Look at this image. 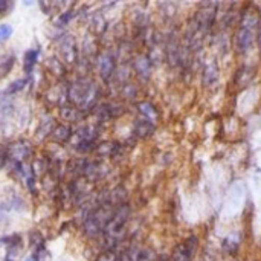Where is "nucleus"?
Segmentation results:
<instances>
[{
	"label": "nucleus",
	"instance_id": "nucleus-1",
	"mask_svg": "<svg viewBox=\"0 0 261 261\" xmlns=\"http://www.w3.org/2000/svg\"><path fill=\"white\" fill-rule=\"evenodd\" d=\"M98 95L99 90L95 83L86 78H78L67 87V98L80 112L92 110L98 102Z\"/></svg>",
	"mask_w": 261,
	"mask_h": 261
},
{
	"label": "nucleus",
	"instance_id": "nucleus-2",
	"mask_svg": "<svg viewBox=\"0 0 261 261\" xmlns=\"http://www.w3.org/2000/svg\"><path fill=\"white\" fill-rule=\"evenodd\" d=\"M258 24H260L258 11L254 6L246 8L243 11V14H242L240 26L237 29V37H236L237 49L242 54H246L248 50H251V47L254 44V40L257 37Z\"/></svg>",
	"mask_w": 261,
	"mask_h": 261
},
{
	"label": "nucleus",
	"instance_id": "nucleus-3",
	"mask_svg": "<svg viewBox=\"0 0 261 261\" xmlns=\"http://www.w3.org/2000/svg\"><path fill=\"white\" fill-rule=\"evenodd\" d=\"M128 217H130V206L128 205H119L113 216L110 217V220L107 222L106 228H104V236L107 239V242H112V243H116L119 240V237L122 236V231L128 222Z\"/></svg>",
	"mask_w": 261,
	"mask_h": 261
},
{
	"label": "nucleus",
	"instance_id": "nucleus-4",
	"mask_svg": "<svg viewBox=\"0 0 261 261\" xmlns=\"http://www.w3.org/2000/svg\"><path fill=\"white\" fill-rule=\"evenodd\" d=\"M96 66H98V73H99L101 80L104 83H109L116 70L115 57L110 52H99L96 57Z\"/></svg>",
	"mask_w": 261,
	"mask_h": 261
},
{
	"label": "nucleus",
	"instance_id": "nucleus-5",
	"mask_svg": "<svg viewBox=\"0 0 261 261\" xmlns=\"http://www.w3.org/2000/svg\"><path fill=\"white\" fill-rule=\"evenodd\" d=\"M6 151H8V159H11L14 165H18V164H24V161L29 159L32 153V147L26 141H17L11 144L6 148Z\"/></svg>",
	"mask_w": 261,
	"mask_h": 261
},
{
	"label": "nucleus",
	"instance_id": "nucleus-6",
	"mask_svg": "<svg viewBox=\"0 0 261 261\" xmlns=\"http://www.w3.org/2000/svg\"><path fill=\"white\" fill-rule=\"evenodd\" d=\"M58 54L63 58V61H66L67 64H75L76 63V44H75V38L69 34L63 35L58 40Z\"/></svg>",
	"mask_w": 261,
	"mask_h": 261
},
{
	"label": "nucleus",
	"instance_id": "nucleus-7",
	"mask_svg": "<svg viewBox=\"0 0 261 261\" xmlns=\"http://www.w3.org/2000/svg\"><path fill=\"white\" fill-rule=\"evenodd\" d=\"M194 251H196V239H188L187 242L176 246L171 255V261H191Z\"/></svg>",
	"mask_w": 261,
	"mask_h": 261
},
{
	"label": "nucleus",
	"instance_id": "nucleus-8",
	"mask_svg": "<svg viewBox=\"0 0 261 261\" xmlns=\"http://www.w3.org/2000/svg\"><path fill=\"white\" fill-rule=\"evenodd\" d=\"M133 67H135L136 73L144 80H147L150 76V73H151V61H150V58L147 55L136 57L135 61H133Z\"/></svg>",
	"mask_w": 261,
	"mask_h": 261
},
{
	"label": "nucleus",
	"instance_id": "nucleus-9",
	"mask_svg": "<svg viewBox=\"0 0 261 261\" xmlns=\"http://www.w3.org/2000/svg\"><path fill=\"white\" fill-rule=\"evenodd\" d=\"M50 136H52V139H54L55 142L64 144V142H67V141L72 138V130H70V127L64 125V124H60V125H57V127L50 132Z\"/></svg>",
	"mask_w": 261,
	"mask_h": 261
},
{
	"label": "nucleus",
	"instance_id": "nucleus-10",
	"mask_svg": "<svg viewBox=\"0 0 261 261\" xmlns=\"http://www.w3.org/2000/svg\"><path fill=\"white\" fill-rule=\"evenodd\" d=\"M154 132V122L147 119H139L135 124V135L138 138H148Z\"/></svg>",
	"mask_w": 261,
	"mask_h": 261
},
{
	"label": "nucleus",
	"instance_id": "nucleus-11",
	"mask_svg": "<svg viewBox=\"0 0 261 261\" xmlns=\"http://www.w3.org/2000/svg\"><path fill=\"white\" fill-rule=\"evenodd\" d=\"M60 115H61V118H63L64 121H67V122H76V121L81 118V112H80L75 106H72V104L61 106V107H60Z\"/></svg>",
	"mask_w": 261,
	"mask_h": 261
},
{
	"label": "nucleus",
	"instance_id": "nucleus-12",
	"mask_svg": "<svg viewBox=\"0 0 261 261\" xmlns=\"http://www.w3.org/2000/svg\"><path fill=\"white\" fill-rule=\"evenodd\" d=\"M38 55H40V49H29V50L24 52V55H23V67H24L26 73L32 72L34 66L37 64Z\"/></svg>",
	"mask_w": 261,
	"mask_h": 261
},
{
	"label": "nucleus",
	"instance_id": "nucleus-13",
	"mask_svg": "<svg viewBox=\"0 0 261 261\" xmlns=\"http://www.w3.org/2000/svg\"><path fill=\"white\" fill-rule=\"evenodd\" d=\"M138 109H139L141 115H142L147 121L154 122V121L158 119V112H156V109L153 107V104H150V102H139V104H138Z\"/></svg>",
	"mask_w": 261,
	"mask_h": 261
},
{
	"label": "nucleus",
	"instance_id": "nucleus-14",
	"mask_svg": "<svg viewBox=\"0 0 261 261\" xmlns=\"http://www.w3.org/2000/svg\"><path fill=\"white\" fill-rule=\"evenodd\" d=\"M47 67H49V72L57 75V76H63L64 75V66L61 64V61L58 58L47 60Z\"/></svg>",
	"mask_w": 261,
	"mask_h": 261
},
{
	"label": "nucleus",
	"instance_id": "nucleus-15",
	"mask_svg": "<svg viewBox=\"0 0 261 261\" xmlns=\"http://www.w3.org/2000/svg\"><path fill=\"white\" fill-rule=\"evenodd\" d=\"M14 66V57L12 55H5L0 58V76H6L9 70Z\"/></svg>",
	"mask_w": 261,
	"mask_h": 261
},
{
	"label": "nucleus",
	"instance_id": "nucleus-16",
	"mask_svg": "<svg viewBox=\"0 0 261 261\" xmlns=\"http://www.w3.org/2000/svg\"><path fill=\"white\" fill-rule=\"evenodd\" d=\"M32 261H50L52 260V255L50 252L46 249V246H40L37 249H34V255H32Z\"/></svg>",
	"mask_w": 261,
	"mask_h": 261
},
{
	"label": "nucleus",
	"instance_id": "nucleus-17",
	"mask_svg": "<svg viewBox=\"0 0 261 261\" xmlns=\"http://www.w3.org/2000/svg\"><path fill=\"white\" fill-rule=\"evenodd\" d=\"M26 84H28V81H26V80H17V81H14V83H11V84H9V87L5 90V95H14V93H18V92H21V90L26 87Z\"/></svg>",
	"mask_w": 261,
	"mask_h": 261
},
{
	"label": "nucleus",
	"instance_id": "nucleus-18",
	"mask_svg": "<svg viewBox=\"0 0 261 261\" xmlns=\"http://www.w3.org/2000/svg\"><path fill=\"white\" fill-rule=\"evenodd\" d=\"M29 245L34 248V249H37V248H40V246H44V240H43V237H41V234L40 232H31V236H29Z\"/></svg>",
	"mask_w": 261,
	"mask_h": 261
},
{
	"label": "nucleus",
	"instance_id": "nucleus-19",
	"mask_svg": "<svg viewBox=\"0 0 261 261\" xmlns=\"http://www.w3.org/2000/svg\"><path fill=\"white\" fill-rule=\"evenodd\" d=\"M73 15H75V12H73V11L61 12V14H60V17H58V20H57V23H58L60 26H64V24H67V23L73 18Z\"/></svg>",
	"mask_w": 261,
	"mask_h": 261
},
{
	"label": "nucleus",
	"instance_id": "nucleus-20",
	"mask_svg": "<svg viewBox=\"0 0 261 261\" xmlns=\"http://www.w3.org/2000/svg\"><path fill=\"white\" fill-rule=\"evenodd\" d=\"M96 261H118V257H116V254L112 251V249H107L106 252H102Z\"/></svg>",
	"mask_w": 261,
	"mask_h": 261
},
{
	"label": "nucleus",
	"instance_id": "nucleus-21",
	"mask_svg": "<svg viewBox=\"0 0 261 261\" xmlns=\"http://www.w3.org/2000/svg\"><path fill=\"white\" fill-rule=\"evenodd\" d=\"M12 34V28L9 24H2L0 26V40H6Z\"/></svg>",
	"mask_w": 261,
	"mask_h": 261
},
{
	"label": "nucleus",
	"instance_id": "nucleus-22",
	"mask_svg": "<svg viewBox=\"0 0 261 261\" xmlns=\"http://www.w3.org/2000/svg\"><path fill=\"white\" fill-rule=\"evenodd\" d=\"M14 3L6 2V0H0V14H6L9 11V8H12Z\"/></svg>",
	"mask_w": 261,
	"mask_h": 261
},
{
	"label": "nucleus",
	"instance_id": "nucleus-23",
	"mask_svg": "<svg viewBox=\"0 0 261 261\" xmlns=\"http://www.w3.org/2000/svg\"><path fill=\"white\" fill-rule=\"evenodd\" d=\"M8 161V151L6 150H3V151H0V168L5 165V162Z\"/></svg>",
	"mask_w": 261,
	"mask_h": 261
},
{
	"label": "nucleus",
	"instance_id": "nucleus-24",
	"mask_svg": "<svg viewBox=\"0 0 261 261\" xmlns=\"http://www.w3.org/2000/svg\"><path fill=\"white\" fill-rule=\"evenodd\" d=\"M257 38H258V44H260V50H261V23L258 24V31H257Z\"/></svg>",
	"mask_w": 261,
	"mask_h": 261
}]
</instances>
